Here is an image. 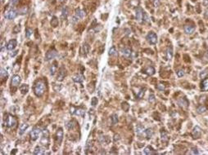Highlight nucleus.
<instances>
[{"instance_id":"obj_1","label":"nucleus","mask_w":208,"mask_h":155,"mask_svg":"<svg viewBox=\"0 0 208 155\" xmlns=\"http://www.w3.org/2000/svg\"><path fill=\"white\" fill-rule=\"evenodd\" d=\"M46 89V85L45 83L42 80H40L38 81L36 83H35V87H34V92H35V94L36 96L40 97L44 95V92H45Z\"/></svg>"},{"instance_id":"obj_2","label":"nucleus","mask_w":208,"mask_h":155,"mask_svg":"<svg viewBox=\"0 0 208 155\" xmlns=\"http://www.w3.org/2000/svg\"><path fill=\"white\" fill-rule=\"evenodd\" d=\"M3 121H4V125L10 128H15L17 125V120L15 117H13L11 114H5L4 118H3Z\"/></svg>"},{"instance_id":"obj_3","label":"nucleus","mask_w":208,"mask_h":155,"mask_svg":"<svg viewBox=\"0 0 208 155\" xmlns=\"http://www.w3.org/2000/svg\"><path fill=\"white\" fill-rule=\"evenodd\" d=\"M86 15L85 14V12L82 9H77L75 11V16L73 17V19H72V22L73 23H75L77 22L78 21H79L80 19L83 18L84 16Z\"/></svg>"},{"instance_id":"obj_4","label":"nucleus","mask_w":208,"mask_h":155,"mask_svg":"<svg viewBox=\"0 0 208 155\" xmlns=\"http://www.w3.org/2000/svg\"><path fill=\"white\" fill-rule=\"evenodd\" d=\"M147 40L150 44H156L157 42V36L154 32H150L147 35Z\"/></svg>"},{"instance_id":"obj_5","label":"nucleus","mask_w":208,"mask_h":155,"mask_svg":"<svg viewBox=\"0 0 208 155\" xmlns=\"http://www.w3.org/2000/svg\"><path fill=\"white\" fill-rule=\"evenodd\" d=\"M136 20L138 21L139 23H142L143 22V21L144 20V12H143V9H142L141 8H138L136 9Z\"/></svg>"},{"instance_id":"obj_6","label":"nucleus","mask_w":208,"mask_h":155,"mask_svg":"<svg viewBox=\"0 0 208 155\" xmlns=\"http://www.w3.org/2000/svg\"><path fill=\"white\" fill-rule=\"evenodd\" d=\"M40 132H41V131H40V129L39 127H34L33 129H32V131H31V139L32 140H36L37 139L39 138V136H40Z\"/></svg>"},{"instance_id":"obj_7","label":"nucleus","mask_w":208,"mask_h":155,"mask_svg":"<svg viewBox=\"0 0 208 155\" xmlns=\"http://www.w3.org/2000/svg\"><path fill=\"white\" fill-rule=\"evenodd\" d=\"M57 56H58V52H57L56 50L51 49L47 51V53H46L45 55V59L46 60H52V59H54L55 57H57Z\"/></svg>"},{"instance_id":"obj_8","label":"nucleus","mask_w":208,"mask_h":155,"mask_svg":"<svg viewBox=\"0 0 208 155\" xmlns=\"http://www.w3.org/2000/svg\"><path fill=\"white\" fill-rule=\"evenodd\" d=\"M71 114L78 115V116L84 117L85 114V111L83 109H76L75 108V107H71Z\"/></svg>"},{"instance_id":"obj_9","label":"nucleus","mask_w":208,"mask_h":155,"mask_svg":"<svg viewBox=\"0 0 208 155\" xmlns=\"http://www.w3.org/2000/svg\"><path fill=\"white\" fill-rule=\"evenodd\" d=\"M17 12H16L15 10L11 9L5 13V18L8 20H13L17 17Z\"/></svg>"},{"instance_id":"obj_10","label":"nucleus","mask_w":208,"mask_h":155,"mask_svg":"<svg viewBox=\"0 0 208 155\" xmlns=\"http://www.w3.org/2000/svg\"><path fill=\"white\" fill-rule=\"evenodd\" d=\"M66 69H64V67H61L58 71V77H57V80L59 82H62V80L65 78L66 77Z\"/></svg>"},{"instance_id":"obj_11","label":"nucleus","mask_w":208,"mask_h":155,"mask_svg":"<svg viewBox=\"0 0 208 155\" xmlns=\"http://www.w3.org/2000/svg\"><path fill=\"white\" fill-rule=\"evenodd\" d=\"M201 134H202V130H201V128L199 127L198 126H196L194 128H193V133H192L193 137L194 139H198V138H200Z\"/></svg>"},{"instance_id":"obj_12","label":"nucleus","mask_w":208,"mask_h":155,"mask_svg":"<svg viewBox=\"0 0 208 155\" xmlns=\"http://www.w3.org/2000/svg\"><path fill=\"white\" fill-rule=\"evenodd\" d=\"M17 45V41L16 39H11V40L8 42V45H7V49L9 50V51H12L13 49L16 48Z\"/></svg>"},{"instance_id":"obj_13","label":"nucleus","mask_w":208,"mask_h":155,"mask_svg":"<svg viewBox=\"0 0 208 155\" xmlns=\"http://www.w3.org/2000/svg\"><path fill=\"white\" fill-rule=\"evenodd\" d=\"M63 140V131L62 128H59L57 131V142H58V145L62 143Z\"/></svg>"},{"instance_id":"obj_14","label":"nucleus","mask_w":208,"mask_h":155,"mask_svg":"<svg viewBox=\"0 0 208 155\" xmlns=\"http://www.w3.org/2000/svg\"><path fill=\"white\" fill-rule=\"evenodd\" d=\"M21 82V78L19 75H14L12 78V85L14 87L19 86Z\"/></svg>"},{"instance_id":"obj_15","label":"nucleus","mask_w":208,"mask_h":155,"mask_svg":"<svg viewBox=\"0 0 208 155\" xmlns=\"http://www.w3.org/2000/svg\"><path fill=\"white\" fill-rule=\"evenodd\" d=\"M84 77L83 74H76V75H75L74 77H73V81H74L75 83H80L84 81Z\"/></svg>"},{"instance_id":"obj_16","label":"nucleus","mask_w":208,"mask_h":155,"mask_svg":"<svg viewBox=\"0 0 208 155\" xmlns=\"http://www.w3.org/2000/svg\"><path fill=\"white\" fill-rule=\"evenodd\" d=\"M28 127H29V124H27V123L21 124V125L20 126V128H19V135L21 136V135L24 134V133L26 132V130H27Z\"/></svg>"},{"instance_id":"obj_17","label":"nucleus","mask_w":208,"mask_h":155,"mask_svg":"<svg viewBox=\"0 0 208 155\" xmlns=\"http://www.w3.org/2000/svg\"><path fill=\"white\" fill-rule=\"evenodd\" d=\"M178 104L179 105V106L183 107V108H187L188 106V101L185 98H181L180 100L178 101Z\"/></svg>"},{"instance_id":"obj_18","label":"nucleus","mask_w":208,"mask_h":155,"mask_svg":"<svg viewBox=\"0 0 208 155\" xmlns=\"http://www.w3.org/2000/svg\"><path fill=\"white\" fill-rule=\"evenodd\" d=\"M195 31V28L192 25H185L184 26V32L187 34H192Z\"/></svg>"},{"instance_id":"obj_19","label":"nucleus","mask_w":208,"mask_h":155,"mask_svg":"<svg viewBox=\"0 0 208 155\" xmlns=\"http://www.w3.org/2000/svg\"><path fill=\"white\" fill-rule=\"evenodd\" d=\"M89 51V44H83V46L81 47V53L85 56V55L88 54Z\"/></svg>"},{"instance_id":"obj_20","label":"nucleus","mask_w":208,"mask_h":155,"mask_svg":"<svg viewBox=\"0 0 208 155\" xmlns=\"http://www.w3.org/2000/svg\"><path fill=\"white\" fill-rule=\"evenodd\" d=\"M155 72H156L155 69H154L152 66H149V67H147V68L145 69V73L149 76L153 75V74H155Z\"/></svg>"},{"instance_id":"obj_21","label":"nucleus","mask_w":208,"mask_h":155,"mask_svg":"<svg viewBox=\"0 0 208 155\" xmlns=\"http://www.w3.org/2000/svg\"><path fill=\"white\" fill-rule=\"evenodd\" d=\"M144 154L147 155H152V154H155L156 152L154 151V149H152V147L148 146V147H147L144 149Z\"/></svg>"},{"instance_id":"obj_22","label":"nucleus","mask_w":208,"mask_h":155,"mask_svg":"<svg viewBox=\"0 0 208 155\" xmlns=\"http://www.w3.org/2000/svg\"><path fill=\"white\" fill-rule=\"evenodd\" d=\"M20 91L23 94V95H25V94H26L28 92V91H29V86L26 84H23L21 85V86L20 87Z\"/></svg>"},{"instance_id":"obj_23","label":"nucleus","mask_w":208,"mask_h":155,"mask_svg":"<svg viewBox=\"0 0 208 155\" xmlns=\"http://www.w3.org/2000/svg\"><path fill=\"white\" fill-rule=\"evenodd\" d=\"M173 57V50L171 47H168L166 50V59L167 60H171Z\"/></svg>"},{"instance_id":"obj_24","label":"nucleus","mask_w":208,"mask_h":155,"mask_svg":"<svg viewBox=\"0 0 208 155\" xmlns=\"http://www.w3.org/2000/svg\"><path fill=\"white\" fill-rule=\"evenodd\" d=\"M57 70H58V65H57V63L53 64V65H51V67H50V74L52 76L54 75V74H56Z\"/></svg>"},{"instance_id":"obj_25","label":"nucleus","mask_w":208,"mask_h":155,"mask_svg":"<svg viewBox=\"0 0 208 155\" xmlns=\"http://www.w3.org/2000/svg\"><path fill=\"white\" fill-rule=\"evenodd\" d=\"M206 111H207V107L205 105H200L197 108V112H198L199 114H202V113H204Z\"/></svg>"},{"instance_id":"obj_26","label":"nucleus","mask_w":208,"mask_h":155,"mask_svg":"<svg viewBox=\"0 0 208 155\" xmlns=\"http://www.w3.org/2000/svg\"><path fill=\"white\" fill-rule=\"evenodd\" d=\"M66 127L68 128L69 130L74 129L75 126V121H69V122H66Z\"/></svg>"},{"instance_id":"obj_27","label":"nucleus","mask_w":208,"mask_h":155,"mask_svg":"<svg viewBox=\"0 0 208 155\" xmlns=\"http://www.w3.org/2000/svg\"><path fill=\"white\" fill-rule=\"evenodd\" d=\"M122 54H123V56H125V57H129V56H131V54H132V51L129 48H125L122 51Z\"/></svg>"},{"instance_id":"obj_28","label":"nucleus","mask_w":208,"mask_h":155,"mask_svg":"<svg viewBox=\"0 0 208 155\" xmlns=\"http://www.w3.org/2000/svg\"><path fill=\"white\" fill-rule=\"evenodd\" d=\"M34 154H36V155H39V154H44V152L42 150L41 147L40 146H36L35 149V150H34Z\"/></svg>"},{"instance_id":"obj_29","label":"nucleus","mask_w":208,"mask_h":155,"mask_svg":"<svg viewBox=\"0 0 208 155\" xmlns=\"http://www.w3.org/2000/svg\"><path fill=\"white\" fill-rule=\"evenodd\" d=\"M144 132H145V135H146V136H147V139L151 138V137L152 136V135H153V131H152V130L150 129V128L146 129L144 131Z\"/></svg>"},{"instance_id":"obj_30","label":"nucleus","mask_w":208,"mask_h":155,"mask_svg":"<svg viewBox=\"0 0 208 155\" xmlns=\"http://www.w3.org/2000/svg\"><path fill=\"white\" fill-rule=\"evenodd\" d=\"M109 56H116L117 55V51L115 49V47H111V48L109 49Z\"/></svg>"},{"instance_id":"obj_31","label":"nucleus","mask_w":208,"mask_h":155,"mask_svg":"<svg viewBox=\"0 0 208 155\" xmlns=\"http://www.w3.org/2000/svg\"><path fill=\"white\" fill-rule=\"evenodd\" d=\"M51 25L53 27H57L58 25V20L56 17H53L52 18V21H51Z\"/></svg>"},{"instance_id":"obj_32","label":"nucleus","mask_w":208,"mask_h":155,"mask_svg":"<svg viewBox=\"0 0 208 155\" xmlns=\"http://www.w3.org/2000/svg\"><path fill=\"white\" fill-rule=\"evenodd\" d=\"M202 90L208 91V78L204 79L203 82H202Z\"/></svg>"},{"instance_id":"obj_33","label":"nucleus","mask_w":208,"mask_h":155,"mask_svg":"<svg viewBox=\"0 0 208 155\" xmlns=\"http://www.w3.org/2000/svg\"><path fill=\"white\" fill-rule=\"evenodd\" d=\"M144 126L142 125H138L136 126V132L137 134H141L143 131H144Z\"/></svg>"},{"instance_id":"obj_34","label":"nucleus","mask_w":208,"mask_h":155,"mask_svg":"<svg viewBox=\"0 0 208 155\" xmlns=\"http://www.w3.org/2000/svg\"><path fill=\"white\" fill-rule=\"evenodd\" d=\"M67 16H68V10H67L66 8H64L62 11V17L63 19H66Z\"/></svg>"},{"instance_id":"obj_35","label":"nucleus","mask_w":208,"mask_h":155,"mask_svg":"<svg viewBox=\"0 0 208 155\" xmlns=\"http://www.w3.org/2000/svg\"><path fill=\"white\" fill-rule=\"evenodd\" d=\"M0 75H1V78H8V72H7L6 70H5L3 68H2L1 69V72H0Z\"/></svg>"},{"instance_id":"obj_36","label":"nucleus","mask_w":208,"mask_h":155,"mask_svg":"<svg viewBox=\"0 0 208 155\" xmlns=\"http://www.w3.org/2000/svg\"><path fill=\"white\" fill-rule=\"evenodd\" d=\"M208 76V69H205L202 72L200 73V78H206Z\"/></svg>"},{"instance_id":"obj_37","label":"nucleus","mask_w":208,"mask_h":155,"mask_svg":"<svg viewBox=\"0 0 208 155\" xmlns=\"http://www.w3.org/2000/svg\"><path fill=\"white\" fill-rule=\"evenodd\" d=\"M117 122H118V117H117L116 114H113L111 116V122H112L113 125H115V124L117 123Z\"/></svg>"},{"instance_id":"obj_38","label":"nucleus","mask_w":208,"mask_h":155,"mask_svg":"<svg viewBox=\"0 0 208 155\" xmlns=\"http://www.w3.org/2000/svg\"><path fill=\"white\" fill-rule=\"evenodd\" d=\"M161 139H162V140L166 141V140H168V135H167V133L166 131H161Z\"/></svg>"},{"instance_id":"obj_39","label":"nucleus","mask_w":208,"mask_h":155,"mask_svg":"<svg viewBox=\"0 0 208 155\" xmlns=\"http://www.w3.org/2000/svg\"><path fill=\"white\" fill-rule=\"evenodd\" d=\"M32 34H33V30H32L31 29H30V28H27V29H26V36L27 37V38H30V37L32 35Z\"/></svg>"},{"instance_id":"obj_40","label":"nucleus","mask_w":208,"mask_h":155,"mask_svg":"<svg viewBox=\"0 0 208 155\" xmlns=\"http://www.w3.org/2000/svg\"><path fill=\"white\" fill-rule=\"evenodd\" d=\"M91 105L93 106H96L97 105V97H93L91 100Z\"/></svg>"},{"instance_id":"obj_41","label":"nucleus","mask_w":208,"mask_h":155,"mask_svg":"<svg viewBox=\"0 0 208 155\" xmlns=\"http://www.w3.org/2000/svg\"><path fill=\"white\" fill-rule=\"evenodd\" d=\"M177 75H178V77H179V78L183 77V76L184 75V71L182 70V69H179V70H178L177 71Z\"/></svg>"},{"instance_id":"obj_42","label":"nucleus","mask_w":208,"mask_h":155,"mask_svg":"<svg viewBox=\"0 0 208 155\" xmlns=\"http://www.w3.org/2000/svg\"><path fill=\"white\" fill-rule=\"evenodd\" d=\"M149 102H154L155 101V96L153 95V94H151L150 96H149V99H148Z\"/></svg>"},{"instance_id":"obj_43","label":"nucleus","mask_w":208,"mask_h":155,"mask_svg":"<svg viewBox=\"0 0 208 155\" xmlns=\"http://www.w3.org/2000/svg\"><path fill=\"white\" fill-rule=\"evenodd\" d=\"M20 30H21V26L20 25H17L13 29V32H14V34H17V33H19V31H20Z\"/></svg>"},{"instance_id":"obj_44","label":"nucleus","mask_w":208,"mask_h":155,"mask_svg":"<svg viewBox=\"0 0 208 155\" xmlns=\"http://www.w3.org/2000/svg\"><path fill=\"white\" fill-rule=\"evenodd\" d=\"M18 2H19V0H11L10 3H9V6H15Z\"/></svg>"},{"instance_id":"obj_45","label":"nucleus","mask_w":208,"mask_h":155,"mask_svg":"<svg viewBox=\"0 0 208 155\" xmlns=\"http://www.w3.org/2000/svg\"><path fill=\"white\" fill-rule=\"evenodd\" d=\"M152 3H153V5L156 7V8H157V7H159L160 5V2L159 0H152Z\"/></svg>"},{"instance_id":"obj_46","label":"nucleus","mask_w":208,"mask_h":155,"mask_svg":"<svg viewBox=\"0 0 208 155\" xmlns=\"http://www.w3.org/2000/svg\"><path fill=\"white\" fill-rule=\"evenodd\" d=\"M143 95H144V91H143V89H142V90L140 91L139 92H138V95H137V96H138V98H142V97H143Z\"/></svg>"},{"instance_id":"obj_47","label":"nucleus","mask_w":208,"mask_h":155,"mask_svg":"<svg viewBox=\"0 0 208 155\" xmlns=\"http://www.w3.org/2000/svg\"><path fill=\"white\" fill-rule=\"evenodd\" d=\"M156 87H157L158 90H161V91H163L165 89V86L163 84H158Z\"/></svg>"},{"instance_id":"obj_48","label":"nucleus","mask_w":208,"mask_h":155,"mask_svg":"<svg viewBox=\"0 0 208 155\" xmlns=\"http://www.w3.org/2000/svg\"><path fill=\"white\" fill-rule=\"evenodd\" d=\"M192 154H198L199 152L198 151V149H196V148H193V149H192Z\"/></svg>"},{"instance_id":"obj_49","label":"nucleus","mask_w":208,"mask_h":155,"mask_svg":"<svg viewBox=\"0 0 208 155\" xmlns=\"http://www.w3.org/2000/svg\"><path fill=\"white\" fill-rule=\"evenodd\" d=\"M17 52H18V51H13V53H11V56H15L17 54Z\"/></svg>"},{"instance_id":"obj_50","label":"nucleus","mask_w":208,"mask_h":155,"mask_svg":"<svg viewBox=\"0 0 208 155\" xmlns=\"http://www.w3.org/2000/svg\"><path fill=\"white\" fill-rule=\"evenodd\" d=\"M205 15H206V17H208V10H207V12H206Z\"/></svg>"},{"instance_id":"obj_51","label":"nucleus","mask_w":208,"mask_h":155,"mask_svg":"<svg viewBox=\"0 0 208 155\" xmlns=\"http://www.w3.org/2000/svg\"><path fill=\"white\" fill-rule=\"evenodd\" d=\"M59 1H61V2H62V1H63V0H59Z\"/></svg>"}]
</instances>
